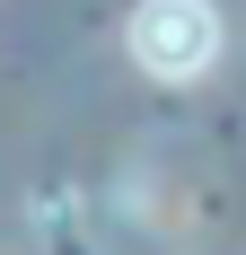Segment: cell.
Here are the masks:
<instances>
[{"label":"cell","mask_w":246,"mask_h":255,"mask_svg":"<svg viewBox=\"0 0 246 255\" xmlns=\"http://www.w3.org/2000/svg\"><path fill=\"white\" fill-rule=\"evenodd\" d=\"M123 44H132V62L149 79H194L220 53V18H211V0H141Z\"/></svg>","instance_id":"1"}]
</instances>
